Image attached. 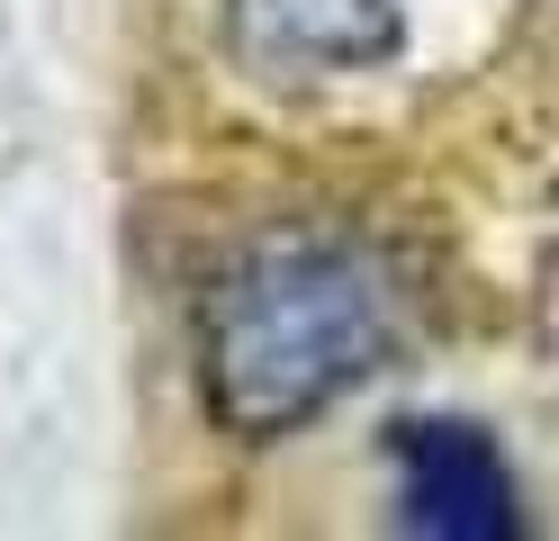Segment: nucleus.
Wrapping results in <instances>:
<instances>
[{
	"label": "nucleus",
	"instance_id": "1",
	"mask_svg": "<svg viewBox=\"0 0 559 541\" xmlns=\"http://www.w3.org/2000/svg\"><path fill=\"white\" fill-rule=\"evenodd\" d=\"M397 343L389 262L353 235H262L199 298L207 415L243 443L298 433Z\"/></svg>",
	"mask_w": 559,
	"mask_h": 541
},
{
	"label": "nucleus",
	"instance_id": "3",
	"mask_svg": "<svg viewBox=\"0 0 559 541\" xmlns=\"http://www.w3.org/2000/svg\"><path fill=\"white\" fill-rule=\"evenodd\" d=\"M235 55L253 72L307 82V72H370L397 55V0H226Z\"/></svg>",
	"mask_w": 559,
	"mask_h": 541
},
{
	"label": "nucleus",
	"instance_id": "2",
	"mask_svg": "<svg viewBox=\"0 0 559 541\" xmlns=\"http://www.w3.org/2000/svg\"><path fill=\"white\" fill-rule=\"evenodd\" d=\"M389 469H397V524L406 532H425V541H514L523 532L514 469L478 424L415 415V424H397Z\"/></svg>",
	"mask_w": 559,
	"mask_h": 541
}]
</instances>
